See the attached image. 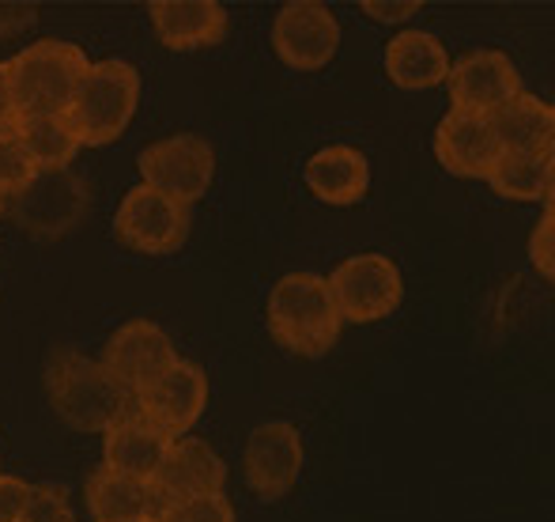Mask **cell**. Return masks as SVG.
I'll return each instance as SVG.
<instances>
[{
	"label": "cell",
	"instance_id": "cell-1",
	"mask_svg": "<svg viewBox=\"0 0 555 522\" xmlns=\"http://www.w3.org/2000/svg\"><path fill=\"white\" fill-rule=\"evenodd\" d=\"M264 322L284 353L322 360L340 341V315L330 295V280L318 272H284L264 303Z\"/></svg>",
	"mask_w": 555,
	"mask_h": 522
},
{
	"label": "cell",
	"instance_id": "cell-2",
	"mask_svg": "<svg viewBox=\"0 0 555 522\" xmlns=\"http://www.w3.org/2000/svg\"><path fill=\"white\" fill-rule=\"evenodd\" d=\"M46 397L61 424L73 432H106L132 397L114 383V375L76 348H53L46 360Z\"/></svg>",
	"mask_w": 555,
	"mask_h": 522
},
{
	"label": "cell",
	"instance_id": "cell-3",
	"mask_svg": "<svg viewBox=\"0 0 555 522\" xmlns=\"http://www.w3.org/2000/svg\"><path fill=\"white\" fill-rule=\"evenodd\" d=\"M91 68L88 53L65 38H42L30 42L8 61V80L20 118H46V114H68L73 96L83 73Z\"/></svg>",
	"mask_w": 555,
	"mask_h": 522
},
{
	"label": "cell",
	"instance_id": "cell-4",
	"mask_svg": "<svg viewBox=\"0 0 555 522\" xmlns=\"http://www.w3.org/2000/svg\"><path fill=\"white\" fill-rule=\"evenodd\" d=\"M137 103L140 73L129 61H91L65 118L83 148H103L129 129Z\"/></svg>",
	"mask_w": 555,
	"mask_h": 522
},
{
	"label": "cell",
	"instance_id": "cell-5",
	"mask_svg": "<svg viewBox=\"0 0 555 522\" xmlns=\"http://www.w3.org/2000/svg\"><path fill=\"white\" fill-rule=\"evenodd\" d=\"M91 186L73 167L35 170L20 193L4 201V213L35 239H61L88 216Z\"/></svg>",
	"mask_w": 555,
	"mask_h": 522
},
{
	"label": "cell",
	"instance_id": "cell-6",
	"mask_svg": "<svg viewBox=\"0 0 555 522\" xmlns=\"http://www.w3.org/2000/svg\"><path fill=\"white\" fill-rule=\"evenodd\" d=\"M330 295L336 303V315L340 322H378L389 318L404 300V280L397 262H389L386 254H356V258H344L333 269Z\"/></svg>",
	"mask_w": 555,
	"mask_h": 522
},
{
	"label": "cell",
	"instance_id": "cell-7",
	"mask_svg": "<svg viewBox=\"0 0 555 522\" xmlns=\"http://www.w3.org/2000/svg\"><path fill=\"white\" fill-rule=\"evenodd\" d=\"M144 186H152L155 193L178 201L190 208L193 201H201L212 186L216 175V152L205 137L197 132H178V137L155 140L140 152L137 160Z\"/></svg>",
	"mask_w": 555,
	"mask_h": 522
},
{
	"label": "cell",
	"instance_id": "cell-8",
	"mask_svg": "<svg viewBox=\"0 0 555 522\" xmlns=\"http://www.w3.org/2000/svg\"><path fill=\"white\" fill-rule=\"evenodd\" d=\"M190 224H193L190 208L140 182V186H132L121 198V205H117L114 235H117V243H125L129 251L163 258V254H175L178 246L190 239Z\"/></svg>",
	"mask_w": 555,
	"mask_h": 522
},
{
	"label": "cell",
	"instance_id": "cell-9",
	"mask_svg": "<svg viewBox=\"0 0 555 522\" xmlns=\"http://www.w3.org/2000/svg\"><path fill=\"white\" fill-rule=\"evenodd\" d=\"M132 405H137L140 417L152 420L163 435L182 440V435H190V428L205 417V405H208L205 368L178 356L170 368H163L144 391L132 397Z\"/></svg>",
	"mask_w": 555,
	"mask_h": 522
},
{
	"label": "cell",
	"instance_id": "cell-10",
	"mask_svg": "<svg viewBox=\"0 0 555 522\" xmlns=\"http://www.w3.org/2000/svg\"><path fill=\"white\" fill-rule=\"evenodd\" d=\"M272 50L287 68L318 73L340 50V23L318 0H287L272 20Z\"/></svg>",
	"mask_w": 555,
	"mask_h": 522
},
{
	"label": "cell",
	"instance_id": "cell-11",
	"mask_svg": "<svg viewBox=\"0 0 555 522\" xmlns=\"http://www.w3.org/2000/svg\"><path fill=\"white\" fill-rule=\"evenodd\" d=\"M242 473L254 496L264 504L284 500L302 473V435L287 420H264L249 432L246 455H242Z\"/></svg>",
	"mask_w": 555,
	"mask_h": 522
},
{
	"label": "cell",
	"instance_id": "cell-12",
	"mask_svg": "<svg viewBox=\"0 0 555 522\" xmlns=\"http://www.w3.org/2000/svg\"><path fill=\"white\" fill-rule=\"evenodd\" d=\"M178 360V348L170 341V333L163 326L147 322V318H132V322L117 326L103 348V368L114 375V383L121 386L129 397H137L159 375L163 368Z\"/></svg>",
	"mask_w": 555,
	"mask_h": 522
},
{
	"label": "cell",
	"instance_id": "cell-13",
	"mask_svg": "<svg viewBox=\"0 0 555 522\" xmlns=\"http://www.w3.org/2000/svg\"><path fill=\"white\" fill-rule=\"evenodd\" d=\"M147 485H152L159 508L197 500V496H216L227 485V462L205 440L182 435V440H170L167 455H163L159 470Z\"/></svg>",
	"mask_w": 555,
	"mask_h": 522
},
{
	"label": "cell",
	"instance_id": "cell-14",
	"mask_svg": "<svg viewBox=\"0 0 555 522\" xmlns=\"http://www.w3.org/2000/svg\"><path fill=\"white\" fill-rule=\"evenodd\" d=\"M450 111L480 114L491 118L499 106H506L521 91V76L503 50H473L450 65Z\"/></svg>",
	"mask_w": 555,
	"mask_h": 522
},
{
	"label": "cell",
	"instance_id": "cell-15",
	"mask_svg": "<svg viewBox=\"0 0 555 522\" xmlns=\"http://www.w3.org/2000/svg\"><path fill=\"white\" fill-rule=\"evenodd\" d=\"M499 140L491 132V122L480 114L446 111L435 129V160L453 178H488L499 160Z\"/></svg>",
	"mask_w": 555,
	"mask_h": 522
},
{
	"label": "cell",
	"instance_id": "cell-16",
	"mask_svg": "<svg viewBox=\"0 0 555 522\" xmlns=\"http://www.w3.org/2000/svg\"><path fill=\"white\" fill-rule=\"evenodd\" d=\"M152 27L167 50H208L227 38V8L220 0H152Z\"/></svg>",
	"mask_w": 555,
	"mask_h": 522
},
{
	"label": "cell",
	"instance_id": "cell-17",
	"mask_svg": "<svg viewBox=\"0 0 555 522\" xmlns=\"http://www.w3.org/2000/svg\"><path fill=\"white\" fill-rule=\"evenodd\" d=\"M167 447H170V435H163L132 405V409H125L103 432V466L114 473H125V478L152 481L163 455H167Z\"/></svg>",
	"mask_w": 555,
	"mask_h": 522
},
{
	"label": "cell",
	"instance_id": "cell-18",
	"mask_svg": "<svg viewBox=\"0 0 555 522\" xmlns=\"http://www.w3.org/2000/svg\"><path fill=\"white\" fill-rule=\"evenodd\" d=\"M302 178H307L310 193L325 205H359L371 190V163L359 148L330 144L310 155Z\"/></svg>",
	"mask_w": 555,
	"mask_h": 522
},
{
	"label": "cell",
	"instance_id": "cell-19",
	"mask_svg": "<svg viewBox=\"0 0 555 522\" xmlns=\"http://www.w3.org/2000/svg\"><path fill=\"white\" fill-rule=\"evenodd\" d=\"M386 76L401 91L439 88L450 76V53L431 30H401L386 46Z\"/></svg>",
	"mask_w": 555,
	"mask_h": 522
},
{
	"label": "cell",
	"instance_id": "cell-20",
	"mask_svg": "<svg viewBox=\"0 0 555 522\" xmlns=\"http://www.w3.org/2000/svg\"><path fill=\"white\" fill-rule=\"evenodd\" d=\"M491 132L499 140V152L514 155H544L555 144V111L552 103L518 91L506 106L491 114Z\"/></svg>",
	"mask_w": 555,
	"mask_h": 522
},
{
	"label": "cell",
	"instance_id": "cell-21",
	"mask_svg": "<svg viewBox=\"0 0 555 522\" xmlns=\"http://www.w3.org/2000/svg\"><path fill=\"white\" fill-rule=\"evenodd\" d=\"M88 511L95 522H140L159 515V504L152 496V485L137 478H125L106 466L88 473Z\"/></svg>",
	"mask_w": 555,
	"mask_h": 522
},
{
	"label": "cell",
	"instance_id": "cell-22",
	"mask_svg": "<svg viewBox=\"0 0 555 522\" xmlns=\"http://www.w3.org/2000/svg\"><path fill=\"white\" fill-rule=\"evenodd\" d=\"M491 182V190L506 201H544L552 205L555 193V155H514L503 152L491 167V175L483 178Z\"/></svg>",
	"mask_w": 555,
	"mask_h": 522
},
{
	"label": "cell",
	"instance_id": "cell-23",
	"mask_svg": "<svg viewBox=\"0 0 555 522\" xmlns=\"http://www.w3.org/2000/svg\"><path fill=\"white\" fill-rule=\"evenodd\" d=\"M23 148H27L35 170H61L76 160L80 152V137L68 126L65 114H46V118H20L15 122Z\"/></svg>",
	"mask_w": 555,
	"mask_h": 522
},
{
	"label": "cell",
	"instance_id": "cell-24",
	"mask_svg": "<svg viewBox=\"0 0 555 522\" xmlns=\"http://www.w3.org/2000/svg\"><path fill=\"white\" fill-rule=\"evenodd\" d=\"M30 175H35V163H30L20 132L15 129L0 132V201H8L12 193H20L23 186L30 182Z\"/></svg>",
	"mask_w": 555,
	"mask_h": 522
},
{
	"label": "cell",
	"instance_id": "cell-25",
	"mask_svg": "<svg viewBox=\"0 0 555 522\" xmlns=\"http://www.w3.org/2000/svg\"><path fill=\"white\" fill-rule=\"evenodd\" d=\"M155 522H234V508L223 493L216 496H197V500H182L159 508Z\"/></svg>",
	"mask_w": 555,
	"mask_h": 522
},
{
	"label": "cell",
	"instance_id": "cell-26",
	"mask_svg": "<svg viewBox=\"0 0 555 522\" xmlns=\"http://www.w3.org/2000/svg\"><path fill=\"white\" fill-rule=\"evenodd\" d=\"M20 522H76L68 493L61 485H35Z\"/></svg>",
	"mask_w": 555,
	"mask_h": 522
},
{
	"label": "cell",
	"instance_id": "cell-27",
	"mask_svg": "<svg viewBox=\"0 0 555 522\" xmlns=\"http://www.w3.org/2000/svg\"><path fill=\"white\" fill-rule=\"evenodd\" d=\"M529 262H533V269L541 272L544 280L555 277V213H552V205H544L541 224H537L533 235H529Z\"/></svg>",
	"mask_w": 555,
	"mask_h": 522
},
{
	"label": "cell",
	"instance_id": "cell-28",
	"mask_svg": "<svg viewBox=\"0 0 555 522\" xmlns=\"http://www.w3.org/2000/svg\"><path fill=\"white\" fill-rule=\"evenodd\" d=\"M30 488L23 478H12V473H0V522H20L23 511H27Z\"/></svg>",
	"mask_w": 555,
	"mask_h": 522
},
{
	"label": "cell",
	"instance_id": "cell-29",
	"mask_svg": "<svg viewBox=\"0 0 555 522\" xmlns=\"http://www.w3.org/2000/svg\"><path fill=\"white\" fill-rule=\"evenodd\" d=\"M359 8H363L374 23H404L409 15L420 12V0H401V4H386V0H363Z\"/></svg>",
	"mask_w": 555,
	"mask_h": 522
},
{
	"label": "cell",
	"instance_id": "cell-30",
	"mask_svg": "<svg viewBox=\"0 0 555 522\" xmlns=\"http://www.w3.org/2000/svg\"><path fill=\"white\" fill-rule=\"evenodd\" d=\"M20 114H15V99H12V80H8V61H0V132L15 129Z\"/></svg>",
	"mask_w": 555,
	"mask_h": 522
},
{
	"label": "cell",
	"instance_id": "cell-31",
	"mask_svg": "<svg viewBox=\"0 0 555 522\" xmlns=\"http://www.w3.org/2000/svg\"><path fill=\"white\" fill-rule=\"evenodd\" d=\"M0 216H4V201H0Z\"/></svg>",
	"mask_w": 555,
	"mask_h": 522
},
{
	"label": "cell",
	"instance_id": "cell-32",
	"mask_svg": "<svg viewBox=\"0 0 555 522\" xmlns=\"http://www.w3.org/2000/svg\"><path fill=\"white\" fill-rule=\"evenodd\" d=\"M140 522H155V519H140Z\"/></svg>",
	"mask_w": 555,
	"mask_h": 522
}]
</instances>
